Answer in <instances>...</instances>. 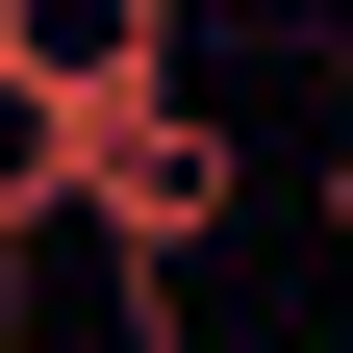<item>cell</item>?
I'll return each instance as SVG.
<instances>
[{
    "mask_svg": "<svg viewBox=\"0 0 353 353\" xmlns=\"http://www.w3.org/2000/svg\"><path fill=\"white\" fill-rule=\"evenodd\" d=\"M328 152H353V0H328Z\"/></svg>",
    "mask_w": 353,
    "mask_h": 353,
    "instance_id": "4",
    "label": "cell"
},
{
    "mask_svg": "<svg viewBox=\"0 0 353 353\" xmlns=\"http://www.w3.org/2000/svg\"><path fill=\"white\" fill-rule=\"evenodd\" d=\"M228 101H202V76H152V101H101V126H76V228H101V278L126 303H176V278H202V252H228Z\"/></svg>",
    "mask_w": 353,
    "mask_h": 353,
    "instance_id": "1",
    "label": "cell"
},
{
    "mask_svg": "<svg viewBox=\"0 0 353 353\" xmlns=\"http://www.w3.org/2000/svg\"><path fill=\"white\" fill-rule=\"evenodd\" d=\"M51 228H76V101L0 76V252H51Z\"/></svg>",
    "mask_w": 353,
    "mask_h": 353,
    "instance_id": "3",
    "label": "cell"
},
{
    "mask_svg": "<svg viewBox=\"0 0 353 353\" xmlns=\"http://www.w3.org/2000/svg\"><path fill=\"white\" fill-rule=\"evenodd\" d=\"M0 76H51V101L101 126V101H152V76H202V51H176V0H0Z\"/></svg>",
    "mask_w": 353,
    "mask_h": 353,
    "instance_id": "2",
    "label": "cell"
}]
</instances>
